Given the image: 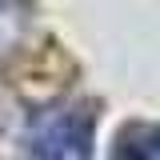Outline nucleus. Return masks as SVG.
<instances>
[{
  "label": "nucleus",
  "instance_id": "obj_1",
  "mask_svg": "<svg viewBox=\"0 0 160 160\" xmlns=\"http://www.w3.org/2000/svg\"><path fill=\"white\" fill-rule=\"evenodd\" d=\"M92 152V112L84 104L36 108L24 128V160H88Z\"/></svg>",
  "mask_w": 160,
  "mask_h": 160
},
{
  "label": "nucleus",
  "instance_id": "obj_2",
  "mask_svg": "<svg viewBox=\"0 0 160 160\" xmlns=\"http://www.w3.org/2000/svg\"><path fill=\"white\" fill-rule=\"evenodd\" d=\"M32 24V0H0V64L20 52Z\"/></svg>",
  "mask_w": 160,
  "mask_h": 160
},
{
  "label": "nucleus",
  "instance_id": "obj_3",
  "mask_svg": "<svg viewBox=\"0 0 160 160\" xmlns=\"http://www.w3.org/2000/svg\"><path fill=\"white\" fill-rule=\"evenodd\" d=\"M112 160H160V124H128L112 144Z\"/></svg>",
  "mask_w": 160,
  "mask_h": 160
}]
</instances>
